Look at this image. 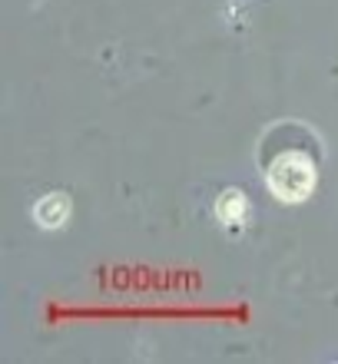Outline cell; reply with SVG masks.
<instances>
[{
  "label": "cell",
  "mask_w": 338,
  "mask_h": 364,
  "mask_svg": "<svg viewBox=\"0 0 338 364\" xmlns=\"http://www.w3.org/2000/svg\"><path fill=\"white\" fill-rule=\"evenodd\" d=\"M265 179H269V189L275 199L295 205V202H305L312 196L319 169L305 153H279L269 163Z\"/></svg>",
  "instance_id": "6da1fadb"
},
{
  "label": "cell",
  "mask_w": 338,
  "mask_h": 364,
  "mask_svg": "<svg viewBox=\"0 0 338 364\" xmlns=\"http://www.w3.org/2000/svg\"><path fill=\"white\" fill-rule=\"evenodd\" d=\"M33 219H37V225H43V229H60V225H67L70 199L63 192H47V196L33 205Z\"/></svg>",
  "instance_id": "7a4b0ae2"
},
{
  "label": "cell",
  "mask_w": 338,
  "mask_h": 364,
  "mask_svg": "<svg viewBox=\"0 0 338 364\" xmlns=\"http://www.w3.org/2000/svg\"><path fill=\"white\" fill-rule=\"evenodd\" d=\"M216 215H219V222H223L226 229H239L242 222L249 219V199H245V192H239V189L219 192Z\"/></svg>",
  "instance_id": "3957f363"
}]
</instances>
